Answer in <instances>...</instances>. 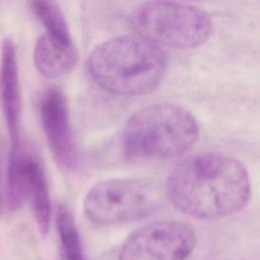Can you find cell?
<instances>
[{
  "instance_id": "6da1fadb",
  "label": "cell",
  "mask_w": 260,
  "mask_h": 260,
  "mask_svg": "<svg viewBox=\"0 0 260 260\" xmlns=\"http://www.w3.org/2000/svg\"><path fill=\"white\" fill-rule=\"evenodd\" d=\"M252 193L246 167L214 152L190 155L170 173L166 196L181 213L202 220L233 215L246 207Z\"/></svg>"
},
{
  "instance_id": "7a4b0ae2",
  "label": "cell",
  "mask_w": 260,
  "mask_h": 260,
  "mask_svg": "<svg viewBox=\"0 0 260 260\" xmlns=\"http://www.w3.org/2000/svg\"><path fill=\"white\" fill-rule=\"evenodd\" d=\"M87 70L104 90L117 95L138 96L152 92L167 71L160 46L137 35L107 40L89 54Z\"/></svg>"
},
{
  "instance_id": "3957f363",
  "label": "cell",
  "mask_w": 260,
  "mask_h": 260,
  "mask_svg": "<svg viewBox=\"0 0 260 260\" xmlns=\"http://www.w3.org/2000/svg\"><path fill=\"white\" fill-rule=\"evenodd\" d=\"M199 126L187 109L154 104L134 112L122 131V149L129 159H171L186 153L197 141Z\"/></svg>"
},
{
  "instance_id": "277c9868",
  "label": "cell",
  "mask_w": 260,
  "mask_h": 260,
  "mask_svg": "<svg viewBox=\"0 0 260 260\" xmlns=\"http://www.w3.org/2000/svg\"><path fill=\"white\" fill-rule=\"evenodd\" d=\"M161 190L141 179H113L92 186L83 200L85 216L93 223L112 225L149 216L162 204Z\"/></svg>"
},
{
  "instance_id": "5b68a950",
  "label": "cell",
  "mask_w": 260,
  "mask_h": 260,
  "mask_svg": "<svg viewBox=\"0 0 260 260\" xmlns=\"http://www.w3.org/2000/svg\"><path fill=\"white\" fill-rule=\"evenodd\" d=\"M133 23L139 35L157 45L193 49L203 45L212 32V21L193 5L155 0L141 5Z\"/></svg>"
},
{
  "instance_id": "8992f818",
  "label": "cell",
  "mask_w": 260,
  "mask_h": 260,
  "mask_svg": "<svg viewBox=\"0 0 260 260\" xmlns=\"http://www.w3.org/2000/svg\"><path fill=\"white\" fill-rule=\"evenodd\" d=\"M194 228L179 220H160L141 226L121 246L119 260H187L194 252Z\"/></svg>"
},
{
  "instance_id": "52a82bcc",
  "label": "cell",
  "mask_w": 260,
  "mask_h": 260,
  "mask_svg": "<svg viewBox=\"0 0 260 260\" xmlns=\"http://www.w3.org/2000/svg\"><path fill=\"white\" fill-rule=\"evenodd\" d=\"M7 203L11 210L29 202L40 233L46 236L51 225V200L42 166L19 146L11 148L6 184Z\"/></svg>"
},
{
  "instance_id": "ba28073f",
  "label": "cell",
  "mask_w": 260,
  "mask_h": 260,
  "mask_svg": "<svg viewBox=\"0 0 260 260\" xmlns=\"http://www.w3.org/2000/svg\"><path fill=\"white\" fill-rule=\"evenodd\" d=\"M40 119L49 148L56 162L70 170L76 162V148L70 127L67 100L61 88L49 87L42 95Z\"/></svg>"
},
{
  "instance_id": "9c48e42d",
  "label": "cell",
  "mask_w": 260,
  "mask_h": 260,
  "mask_svg": "<svg viewBox=\"0 0 260 260\" xmlns=\"http://www.w3.org/2000/svg\"><path fill=\"white\" fill-rule=\"evenodd\" d=\"M0 103L12 147L19 145L21 122V91L16 49L11 40L1 47Z\"/></svg>"
},
{
  "instance_id": "30bf717a",
  "label": "cell",
  "mask_w": 260,
  "mask_h": 260,
  "mask_svg": "<svg viewBox=\"0 0 260 260\" xmlns=\"http://www.w3.org/2000/svg\"><path fill=\"white\" fill-rule=\"evenodd\" d=\"M77 59L74 44L61 43L46 34L36 43L34 62L39 72L47 78L57 79L70 73Z\"/></svg>"
},
{
  "instance_id": "8fae6325",
  "label": "cell",
  "mask_w": 260,
  "mask_h": 260,
  "mask_svg": "<svg viewBox=\"0 0 260 260\" xmlns=\"http://www.w3.org/2000/svg\"><path fill=\"white\" fill-rule=\"evenodd\" d=\"M30 5L45 27L46 35L61 43L73 44L67 21L57 0H31Z\"/></svg>"
},
{
  "instance_id": "7c38bea8",
  "label": "cell",
  "mask_w": 260,
  "mask_h": 260,
  "mask_svg": "<svg viewBox=\"0 0 260 260\" xmlns=\"http://www.w3.org/2000/svg\"><path fill=\"white\" fill-rule=\"evenodd\" d=\"M56 228L64 259L86 260L75 220L65 205H60L57 209Z\"/></svg>"
},
{
  "instance_id": "4fadbf2b",
  "label": "cell",
  "mask_w": 260,
  "mask_h": 260,
  "mask_svg": "<svg viewBox=\"0 0 260 260\" xmlns=\"http://www.w3.org/2000/svg\"><path fill=\"white\" fill-rule=\"evenodd\" d=\"M3 212V195H2V192H1V189H0V216Z\"/></svg>"
},
{
  "instance_id": "5bb4252c",
  "label": "cell",
  "mask_w": 260,
  "mask_h": 260,
  "mask_svg": "<svg viewBox=\"0 0 260 260\" xmlns=\"http://www.w3.org/2000/svg\"><path fill=\"white\" fill-rule=\"evenodd\" d=\"M183 1H190V2H200V1H206V0H183Z\"/></svg>"
}]
</instances>
